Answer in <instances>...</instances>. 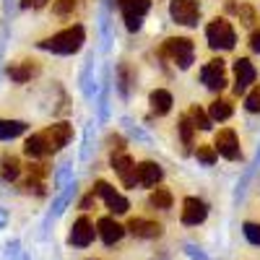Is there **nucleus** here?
Returning a JSON list of instances; mask_svg holds the SVG:
<instances>
[{
  "mask_svg": "<svg viewBox=\"0 0 260 260\" xmlns=\"http://www.w3.org/2000/svg\"><path fill=\"white\" fill-rule=\"evenodd\" d=\"M18 175H21V161H18L16 156H11V154L0 156V180L13 182Z\"/></svg>",
  "mask_w": 260,
  "mask_h": 260,
  "instance_id": "20",
  "label": "nucleus"
},
{
  "mask_svg": "<svg viewBox=\"0 0 260 260\" xmlns=\"http://www.w3.org/2000/svg\"><path fill=\"white\" fill-rule=\"evenodd\" d=\"M250 50L260 55V29H255V31L250 34Z\"/></svg>",
  "mask_w": 260,
  "mask_h": 260,
  "instance_id": "36",
  "label": "nucleus"
},
{
  "mask_svg": "<svg viewBox=\"0 0 260 260\" xmlns=\"http://www.w3.org/2000/svg\"><path fill=\"white\" fill-rule=\"evenodd\" d=\"M177 130H180V138H182L185 151H190V146H192V136H195V125L190 122V117H187V115H182V117H180Z\"/></svg>",
  "mask_w": 260,
  "mask_h": 260,
  "instance_id": "25",
  "label": "nucleus"
},
{
  "mask_svg": "<svg viewBox=\"0 0 260 260\" xmlns=\"http://www.w3.org/2000/svg\"><path fill=\"white\" fill-rule=\"evenodd\" d=\"M237 13H240V21L245 26H252V21H255V11L250 8V6H240L237 8Z\"/></svg>",
  "mask_w": 260,
  "mask_h": 260,
  "instance_id": "32",
  "label": "nucleus"
},
{
  "mask_svg": "<svg viewBox=\"0 0 260 260\" xmlns=\"http://www.w3.org/2000/svg\"><path fill=\"white\" fill-rule=\"evenodd\" d=\"M125 229L133 237H141V240H156V237L164 234V226L159 221H151V219H130Z\"/></svg>",
  "mask_w": 260,
  "mask_h": 260,
  "instance_id": "14",
  "label": "nucleus"
},
{
  "mask_svg": "<svg viewBox=\"0 0 260 260\" xmlns=\"http://www.w3.org/2000/svg\"><path fill=\"white\" fill-rule=\"evenodd\" d=\"M201 83L206 86V89H211V91H221L226 86V65H224L221 57L206 62L201 68Z\"/></svg>",
  "mask_w": 260,
  "mask_h": 260,
  "instance_id": "8",
  "label": "nucleus"
},
{
  "mask_svg": "<svg viewBox=\"0 0 260 260\" xmlns=\"http://www.w3.org/2000/svg\"><path fill=\"white\" fill-rule=\"evenodd\" d=\"M125 226L122 224H117L115 219H112V216H102V219L96 221V234L102 237V242L104 245H117L120 240H122V237H125Z\"/></svg>",
  "mask_w": 260,
  "mask_h": 260,
  "instance_id": "13",
  "label": "nucleus"
},
{
  "mask_svg": "<svg viewBox=\"0 0 260 260\" xmlns=\"http://www.w3.org/2000/svg\"><path fill=\"white\" fill-rule=\"evenodd\" d=\"M117 6L122 11L127 31H138L143 26V18L151 11V0H117Z\"/></svg>",
  "mask_w": 260,
  "mask_h": 260,
  "instance_id": "5",
  "label": "nucleus"
},
{
  "mask_svg": "<svg viewBox=\"0 0 260 260\" xmlns=\"http://www.w3.org/2000/svg\"><path fill=\"white\" fill-rule=\"evenodd\" d=\"M187 117L195 125V130H211V115H206L198 104H192L190 110H187Z\"/></svg>",
  "mask_w": 260,
  "mask_h": 260,
  "instance_id": "24",
  "label": "nucleus"
},
{
  "mask_svg": "<svg viewBox=\"0 0 260 260\" xmlns=\"http://www.w3.org/2000/svg\"><path fill=\"white\" fill-rule=\"evenodd\" d=\"M50 3V0H21V8H31V11H39L45 8Z\"/></svg>",
  "mask_w": 260,
  "mask_h": 260,
  "instance_id": "34",
  "label": "nucleus"
},
{
  "mask_svg": "<svg viewBox=\"0 0 260 260\" xmlns=\"http://www.w3.org/2000/svg\"><path fill=\"white\" fill-rule=\"evenodd\" d=\"M91 65H94V57H89V62H86V71H83V94L94 99V89H91Z\"/></svg>",
  "mask_w": 260,
  "mask_h": 260,
  "instance_id": "30",
  "label": "nucleus"
},
{
  "mask_svg": "<svg viewBox=\"0 0 260 260\" xmlns=\"http://www.w3.org/2000/svg\"><path fill=\"white\" fill-rule=\"evenodd\" d=\"M206 39H208L211 50L229 52L237 45V31H234V26L229 24L226 18H213L211 24L206 26Z\"/></svg>",
  "mask_w": 260,
  "mask_h": 260,
  "instance_id": "3",
  "label": "nucleus"
},
{
  "mask_svg": "<svg viewBox=\"0 0 260 260\" xmlns=\"http://www.w3.org/2000/svg\"><path fill=\"white\" fill-rule=\"evenodd\" d=\"M148 104H151V112L161 117V115H169L175 99H172V94L167 89H154V91H151V96H148Z\"/></svg>",
  "mask_w": 260,
  "mask_h": 260,
  "instance_id": "18",
  "label": "nucleus"
},
{
  "mask_svg": "<svg viewBox=\"0 0 260 260\" xmlns=\"http://www.w3.org/2000/svg\"><path fill=\"white\" fill-rule=\"evenodd\" d=\"M26 122L24 120H0V141H13L18 136L26 133Z\"/></svg>",
  "mask_w": 260,
  "mask_h": 260,
  "instance_id": "19",
  "label": "nucleus"
},
{
  "mask_svg": "<svg viewBox=\"0 0 260 260\" xmlns=\"http://www.w3.org/2000/svg\"><path fill=\"white\" fill-rule=\"evenodd\" d=\"M164 177V169L156 161H141L136 164V180L141 187H156Z\"/></svg>",
  "mask_w": 260,
  "mask_h": 260,
  "instance_id": "15",
  "label": "nucleus"
},
{
  "mask_svg": "<svg viewBox=\"0 0 260 260\" xmlns=\"http://www.w3.org/2000/svg\"><path fill=\"white\" fill-rule=\"evenodd\" d=\"M52 11L57 16H68L76 11V0H52Z\"/></svg>",
  "mask_w": 260,
  "mask_h": 260,
  "instance_id": "29",
  "label": "nucleus"
},
{
  "mask_svg": "<svg viewBox=\"0 0 260 260\" xmlns=\"http://www.w3.org/2000/svg\"><path fill=\"white\" fill-rule=\"evenodd\" d=\"M130 83H133V71H130L127 65L122 62L120 68H117V89H120V94H122V96H127Z\"/></svg>",
  "mask_w": 260,
  "mask_h": 260,
  "instance_id": "26",
  "label": "nucleus"
},
{
  "mask_svg": "<svg viewBox=\"0 0 260 260\" xmlns=\"http://www.w3.org/2000/svg\"><path fill=\"white\" fill-rule=\"evenodd\" d=\"M42 141L47 146V154H57L62 146H68V141L73 138V127L68 122H55L47 130H42Z\"/></svg>",
  "mask_w": 260,
  "mask_h": 260,
  "instance_id": "6",
  "label": "nucleus"
},
{
  "mask_svg": "<svg viewBox=\"0 0 260 260\" xmlns=\"http://www.w3.org/2000/svg\"><path fill=\"white\" fill-rule=\"evenodd\" d=\"M169 16L180 26H198L201 3L198 0H169Z\"/></svg>",
  "mask_w": 260,
  "mask_h": 260,
  "instance_id": "4",
  "label": "nucleus"
},
{
  "mask_svg": "<svg viewBox=\"0 0 260 260\" xmlns=\"http://www.w3.org/2000/svg\"><path fill=\"white\" fill-rule=\"evenodd\" d=\"M159 55L161 57H169L180 71H187L190 65L195 62V45H192L187 37H172V39H167L164 45H161Z\"/></svg>",
  "mask_w": 260,
  "mask_h": 260,
  "instance_id": "2",
  "label": "nucleus"
},
{
  "mask_svg": "<svg viewBox=\"0 0 260 260\" xmlns=\"http://www.w3.org/2000/svg\"><path fill=\"white\" fill-rule=\"evenodd\" d=\"M245 110L247 112H260V86L250 89V94L245 96Z\"/></svg>",
  "mask_w": 260,
  "mask_h": 260,
  "instance_id": "28",
  "label": "nucleus"
},
{
  "mask_svg": "<svg viewBox=\"0 0 260 260\" xmlns=\"http://www.w3.org/2000/svg\"><path fill=\"white\" fill-rule=\"evenodd\" d=\"M206 216H208V206L201 201V198H185L182 201V224L185 226H198V224H203L206 221Z\"/></svg>",
  "mask_w": 260,
  "mask_h": 260,
  "instance_id": "11",
  "label": "nucleus"
},
{
  "mask_svg": "<svg viewBox=\"0 0 260 260\" xmlns=\"http://www.w3.org/2000/svg\"><path fill=\"white\" fill-rule=\"evenodd\" d=\"M83 42H86V29L81 24H76V26H68V29L47 37V39L37 42V47L47 50V52H55V55H73V52H78L83 47Z\"/></svg>",
  "mask_w": 260,
  "mask_h": 260,
  "instance_id": "1",
  "label": "nucleus"
},
{
  "mask_svg": "<svg viewBox=\"0 0 260 260\" xmlns=\"http://www.w3.org/2000/svg\"><path fill=\"white\" fill-rule=\"evenodd\" d=\"M34 76H39V62H34V60H21V62L8 65V78L16 83H26Z\"/></svg>",
  "mask_w": 260,
  "mask_h": 260,
  "instance_id": "17",
  "label": "nucleus"
},
{
  "mask_svg": "<svg viewBox=\"0 0 260 260\" xmlns=\"http://www.w3.org/2000/svg\"><path fill=\"white\" fill-rule=\"evenodd\" d=\"M232 112H234V107H232L229 99H216V102H211V107H208L211 120H219V122H221V120H229Z\"/></svg>",
  "mask_w": 260,
  "mask_h": 260,
  "instance_id": "22",
  "label": "nucleus"
},
{
  "mask_svg": "<svg viewBox=\"0 0 260 260\" xmlns=\"http://www.w3.org/2000/svg\"><path fill=\"white\" fill-rule=\"evenodd\" d=\"M242 232H245V237L252 242V245H257L260 247V224H252V221H247V224H242Z\"/></svg>",
  "mask_w": 260,
  "mask_h": 260,
  "instance_id": "31",
  "label": "nucleus"
},
{
  "mask_svg": "<svg viewBox=\"0 0 260 260\" xmlns=\"http://www.w3.org/2000/svg\"><path fill=\"white\" fill-rule=\"evenodd\" d=\"M94 234H96V229H94L89 216H78V219L73 221V229H71V245L89 247L94 242Z\"/></svg>",
  "mask_w": 260,
  "mask_h": 260,
  "instance_id": "12",
  "label": "nucleus"
},
{
  "mask_svg": "<svg viewBox=\"0 0 260 260\" xmlns=\"http://www.w3.org/2000/svg\"><path fill=\"white\" fill-rule=\"evenodd\" d=\"M122 125H125V130H127V133L130 136H136V138H143L146 141V133H143V130H138L133 122H130V120H122Z\"/></svg>",
  "mask_w": 260,
  "mask_h": 260,
  "instance_id": "35",
  "label": "nucleus"
},
{
  "mask_svg": "<svg viewBox=\"0 0 260 260\" xmlns=\"http://www.w3.org/2000/svg\"><path fill=\"white\" fill-rule=\"evenodd\" d=\"M255 78H257V73H255V65L250 62V57L234 60V94H247Z\"/></svg>",
  "mask_w": 260,
  "mask_h": 260,
  "instance_id": "10",
  "label": "nucleus"
},
{
  "mask_svg": "<svg viewBox=\"0 0 260 260\" xmlns=\"http://www.w3.org/2000/svg\"><path fill=\"white\" fill-rule=\"evenodd\" d=\"M213 148L219 151V156L229 159V161H237L242 156L240 151V138H237V133L232 127H221L219 133H216V141H213Z\"/></svg>",
  "mask_w": 260,
  "mask_h": 260,
  "instance_id": "9",
  "label": "nucleus"
},
{
  "mask_svg": "<svg viewBox=\"0 0 260 260\" xmlns=\"http://www.w3.org/2000/svg\"><path fill=\"white\" fill-rule=\"evenodd\" d=\"M110 161H112V169L120 175L125 187H136L138 185V180H136V164H133V159H130L127 154H112Z\"/></svg>",
  "mask_w": 260,
  "mask_h": 260,
  "instance_id": "16",
  "label": "nucleus"
},
{
  "mask_svg": "<svg viewBox=\"0 0 260 260\" xmlns=\"http://www.w3.org/2000/svg\"><path fill=\"white\" fill-rule=\"evenodd\" d=\"M24 154H26L29 159H45V156H50V154H47V146H45V141H42L39 133L26 138V143H24Z\"/></svg>",
  "mask_w": 260,
  "mask_h": 260,
  "instance_id": "21",
  "label": "nucleus"
},
{
  "mask_svg": "<svg viewBox=\"0 0 260 260\" xmlns=\"http://www.w3.org/2000/svg\"><path fill=\"white\" fill-rule=\"evenodd\" d=\"M89 260H91V257H89Z\"/></svg>",
  "mask_w": 260,
  "mask_h": 260,
  "instance_id": "38",
  "label": "nucleus"
},
{
  "mask_svg": "<svg viewBox=\"0 0 260 260\" xmlns=\"http://www.w3.org/2000/svg\"><path fill=\"white\" fill-rule=\"evenodd\" d=\"M91 203H94V192H89V195H86V198L81 201V208H83V211H89V208H91Z\"/></svg>",
  "mask_w": 260,
  "mask_h": 260,
  "instance_id": "37",
  "label": "nucleus"
},
{
  "mask_svg": "<svg viewBox=\"0 0 260 260\" xmlns=\"http://www.w3.org/2000/svg\"><path fill=\"white\" fill-rule=\"evenodd\" d=\"M94 195L104 198L107 208H110L115 216H122V213H127V208H130L127 198H125V195H120V192H117L110 182H107V180H96V185H94Z\"/></svg>",
  "mask_w": 260,
  "mask_h": 260,
  "instance_id": "7",
  "label": "nucleus"
},
{
  "mask_svg": "<svg viewBox=\"0 0 260 260\" xmlns=\"http://www.w3.org/2000/svg\"><path fill=\"white\" fill-rule=\"evenodd\" d=\"M195 156H198V161H201V164L211 167L216 159H219V151H216L213 146H198V151H195Z\"/></svg>",
  "mask_w": 260,
  "mask_h": 260,
  "instance_id": "27",
  "label": "nucleus"
},
{
  "mask_svg": "<svg viewBox=\"0 0 260 260\" xmlns=\"http://www.w3.org/2000/svg\"><path fill=\"white\" fill-rule=\"evenodd\" d=\"M172 192L167 190V187H156L154 192L148 195V206H154V208H159V211H169L172 208Z\"/></svg>",
  "mask_w": 260,
  "mask_h": 260,
  "instance_id": "23",
  "label": "nucleus"
},
{
  "mask_svg": "<svg viewBox=\"0 0 260 260\" xmlns=\"http://www.w3.org/2000/svg\"><path fill=\"white\" fill-rule=\"evenodd\" d=\"M107 143L112 146V154H125V138L122 136H110Z\"/></svg>",
  "mask_w": 260,
  "mask_h": 260,
  "instance_id": "33",
  "label": "nucleus"
}]
</instances>
